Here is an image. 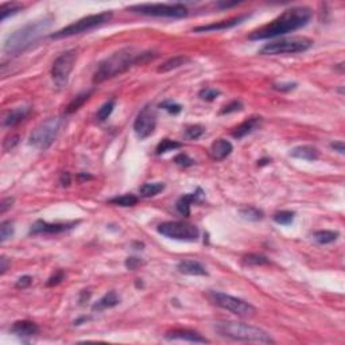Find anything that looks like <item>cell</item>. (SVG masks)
<instances>
[{
	"label": "cell",
	"instance_id": "28",
	"mask_svg": "<svg viewBox=\"0 0 345 345\" xmlns=\"http://www.w3.org/2000/svg\"><path fill=\"white\" fill-rule=\"evenodd\" d=\"M239 213L242 216L244 220L248 221H259L263 219V212L255 206H244L242 209L239 210Z\"/></svg>",
	"mask_w": 345,
	"mask_h": 345
},
{
	"label": "cell",
	"instance_id": "24",
	"mask_svg": "<svg viewBox=\"0 0 345 345\" xmlns=\"http://www.w3.org/2000/svg\"><path fill=\"white\" fill-rule=\"evenodd\" d=\"M190 61L189 57L185 55H177V57H172V58L167 59L163 64L158 68V73H167V72H172L174 69H178L183 65H186Z\"/></svg>",
	"mask_w": 345,
	"mask_h": 345
},
{
	"label": "cell",
	"instance_id": "43",
	"mask_svg": "<svg viewBox=\"0 0 345 345\" xmlns=\"http://www.w3.org/2000/svg\"><path fill=\"white\" fill-rule=\"evenodd\" d=\"M124 264H125V267H127L128 270H136L138 267H140L142 264H145V262L139 258H134V256H131V258L125 259V263Z\"/></svg>",
	"mask_w": 345,
	"mask_h": 345
},
{
	"label": "cell",
	"instance_id": "48",
	"mask_svg": "<svg viewBox=\"0 0 345 345\" xmlns=\"http://www.w3.org/2000/svg\"><path fill=\"white\" fill-rule=\"evenodd\" d=\"M70 182H72V177H70V174L68 172H65L61 174V177H59V183L62 185V186H69Z\"/></svg>",
	"mask_w": 345,
	"mask_h": 345
},
{
	"label": "cell",
	"instance_id": "27",
	"mask_svg": "<svg viewBox=\"0 0 345 345\" xmlns=\"http://www.w3.org/2000/svg\"><path fill=\"white\" fill-rule=\"evenodd\" d=\"M92 92L93 91L84 92V93H81L78 96H75L74 99L69 102V105L66 107V113H73L75 112V111H78V109L85 104V101H88V99L91 97Z\"/></svg>",
	"mask_w": 345,
	"mask_h": 345
},
{
	"label": "cell",
	"instance_id": "37",
	"mask_svg": "<svg viewBox=\"0 0 345 345\" xmlns=\"http://www.w3.org/2000/svg\"><path fill=\"white\" fill-rule=\"evenodd\" d=\"M205 132V128L202 127V125H198V124H196V125H189L188 128L185 129V135L188 136L189 139H198V138H201L202 135H204Z\"/></svg>",
	"mask_w": 345,
	"mask_h": 345
},
{
	"label": "cell",
	"instance_id": "8",
	"mask_svg": "<svg viewBox=\"0 0 345 345\" xmlns=\"http://www.w3.org/2000/svg\"><path fill=\"white\" fill-rule=\"evenodd\" d=\"M129 11L138 12L142 15L158 16V18H172L181 19L188 16L189 11L181 3H146V4H135L128 7Z\"/></svg>",
	"mask_w": 345,
	"mask_h": 345
},
{
	"label": "cell",
	"instance_id": "26",
	"mask_svg": "<svg viewBox=\"0 0 345 345\" xmlns=\"http://www.w3.org/2000/svg\"><path fill=\"white\" fill-rule=\"evenodd\" d=\"M339 237V232L337 231H329V229H322V231L314 232L313 239L314 242H317L318 244H330L337 240Z\"/></svg>",
	"mask_w": 345,
	"mask_h": 345
},
{
	"label": "cell",
	"instance_id": "7",
	"mask_svg": "<svg viewBox=\"0 0 345 345\" xmlns=\"http://www.w3.org/2000/svg\"><path fill=\"white\" fill-rule=\"evenodd\" d=\"M313 46V41L306 37L280 38L269 42L260 49L259 53L263 55H279V54L303 53Z\"/></svg>",
	"mask_w": 345,
	"mask_h": 345
},
{
	"label": "cell",
	"instance_id": "3",
	"mask_svg": "<svg viewBox=\"0 0 345 345\" xmlns=\"http://www.w3.org/2000/svg\"><path fill=\"white\" fill-rule=\"evenodd\" d=\"M54 16L46 15L41 18L39 21L30 22L26 26L18 28L16 31L10 34L5 39L3 51L8 55H18V54L26 51L27 49L35 43L48 31L50 26L53 25Z\"/></svg>",
	"mask_w": 345,
	"mask_h": 345
},
{
	"label": "cell",
	"instance_id": "14",
	"mask_svg": "<svg viewBox=\"0 0 345 345\" xmlns=\"http://www.w3.org/2000/svg\"><path fill=\"white\" fill-rule=\"evenodd\" d=\"M202 198H204V192L198 188L194 193L183 194L182 197H179L175 208H177V210L179 212V215L188 217V216H190V208H192V205L202 202Z\"/></svg>",
	"mask_w": 345,
	"mask_h": 345
},
{
	"label": "cell",
	"instance_id": "49",
	"mask_svg": "<svg viewBox=\"0 0 345 345\" xmlns=\"http://www.w3.org/2000/svg\"><path fill=\"white\" fill-rule=\"evenodd\" d=\"M8 266H10V260L5 256H1L0 258V274H4L5 271L8 270Z\"/></svg>",
	"mask_w": 345,
	"mask_h": 345
},
{
	"label": "cell",
	"instance_id": "4",
	"mask_svg": "<svg viewBox=\"0 0 345 345\" xmlns=\"http://www.w3.org/2000/svg\"><path fill=\"white\" fill-rule=\"evenodd\" d=\"M215 329L220 336L235 340V341L274 344V340L271 339V336L267 332H264L263 329L252 326V325H247V323L222 321V322L216 323Z\"/></svg>",
	"mask_w": 345,
	"mask_h": 345
},
{
	"label": "cell",
	"instance_id": "9",
	"mask_svg": "<svg viewBox=\"0 0 345 345\" xmlns=\"http://www.w3.org/2000/svg\"><path fill=\"white\" fill-rule=\"evenodd\" d=\"M208 298L219 307L225 309L239 317H249L256 313V309L251 303L243 301L240 298H236V296L225 294V293H221V291H209Z\"/></svg>",
	"mask_w": 345,
	"mask_h": 345
},
{
	"label": "cell",
	"instance_id": "36",
	"mask_svg": "<svg viewBox=\"0 0 345 345\" xmlns=\"http://www.w3.org/2000/svg\"><path fill=\"white\" fill-rule=\"evenodd\" d=\"M198 96L201 100H205V101H213L220 96V91H217L215 88H204L199 91Z\"/></svg>",
	"mask_w": 345,
	"mask_h": 345
},
{
	"label": "cell",
	"instance_id": "12",
	"mask_svg": "<svg viewBox=\"0 0 345 345\" xmlns=\"http://www.w3.org/2000/svg\"><path fill=\"white\" fill-rule=\"evenodd\" d=\"M156 128V113L151 105H146L140 109L134 122V131L140 140L147 139L154 134Z\"/></svg>",
	"mask_w": 345,
	"mask_h": 345
},
{
	"label": "cell",
	"instance_id": "25",
	"mask_svg": "<svg viewBox=\"0 0 345 345\" xmlns=\"http://www.w3.org/2000/svg\"><path fill=\"white\" fill-rule=\"evenodd\" d=\"M163 189H165L163 182H148L140 186L139 193L142 197H154L156 194L163 192Z\"/></svg>",
	"mask_w": 345,
	"mask_h": 345
},
{
	"label": "cell",
	"instance_id": "44",
	"mask_svg": "<svg viewBox=\"0 0 345 345\" xmlns=\"http://www.w3.org/2000/svg\"><path fill=\"white\" fill-rule=\"evenodd\" d=\"M32 283V276H30V275H23V276H21L19 279L16 280L15 283V287L16 289H27L28 286Z\"/></svg>",
	"mask_w": 345,
	"mask_h": 345
},
{
	"label": "cell",
	"instance_id": "22",
	"mask_svg": "<svg viewBox=\"0 0 345 345\" xmlns=\"http://www.w3.org/2000/svg\"><path fill=\"white\" fill-rule=\"evenodd\" d=\"M119 303H120V296H118V293L116 291H108L107 294H104L99 301L92 305V312H102L105 309L118 306Z\"/></svg>",
	"mask_w": 345,
	"mask_h": 345
},
{
	"label": "cell",
	"instance_id": "11",
	"mask_svg": "<svg viewBox=\"0 0 345 345\" xmlns=\"http://www.w3.org/2000/svg\"><path fill=\"white\" fill-rule=\"evenodd\" d=\"M77 59V50H68L55 58L51 66V77L58 88H65L68 85L69 75L74 68Z\"/></svg>",
	"mask_w": 345,
	"mask_h": 345
},
{
	"label": "cell",
	"instance_id": "10",
	"mask_svg": "<svg viewBox=\"0 0 345 345\" xmlns=\"http://www.w3.org/2000/svg\"><path fill=\"white\" fill-rule=\"evenodd\" d=\"M158 232L162 236L181 242H196L199 237L198 228L183 221H166L158 225Z\"/></svg>",
	"mask_w": 345,
	"mask_h": 345
},
{
	"label": "cell",
	"instance_id": "45",
	"mask_svg": "<svg viewBox=\"0 0 345 345\" xmlns=\"http://www.w3.org/2000/svg\"><path fill=\"white\" fill-rule=\"evenodd\" d=\"M296 82H280V84H274V89L280 92H289L296 89Z\"/></svg>",
	"mask_w": 345,
	"mask_h": 345
},
{
	"label": "cell",
	"instance_id": "1",
	"mask_svg": "<svg viewBox=\"0 0 345 345\" xmlns=\"http://www.w3.org/2000/svg\"><path fill=\"white\" fill-rule=\"evenodd\" d=\"M312 19V10L307 7H293L282 12L278 18L271 21L269 25H264L260 28L249 34L251 41H262L271 38L280 37L289 32L296 31L305 27Z\"/></svg>",
	"mask_w": 345,
	"mask_h": 345
},
{
	"label": "cell",
	"instance_id": "18",
	"mask_svg": "<svg viewBox=\"0 0 345 345\" xmlns=\"http://www.w3.org/2000/svg\"><path fill=\"white\" fill-rule=\"evenodd\" d=\"M262 122H263V119L260 118V116H252V118L247 119L243 123L239 124L236 128H233L232 136L235 139H242L244 136L252 134L253 131H256L262 125Z\"/></svg>",
	"mask_w": 345,
	"mask_h": 345
},
{
	"label": "cell",
	"instance_id": "31",
	"mask_svg": "<svg viewBox=\"0 0 345 345\" xmlns=\"http://www.w3.org/2000/svg\"><path fill=\"white\" fill-rule=\"evenodd\" d=\"M181 147H182V145L179 142H175V140L172 139H163L159 145L156 146L155 152L156 155H162V154H166L169 151L177 150V148H181Z\"/></svg>",
	"mask_w": 345,
	"mask_h": 345
},
{
	"label": "cell",
	"instance_id": "16",
	"mask_svg": "<svg viewBox=\"0 0 345 345\" xmlns=\"http://www.w3.org/2000/svg\"><path fill=\"white\" fill-rule=\"evenodd\" d=\"M247 18H249L248 14H244V15H239L232 18V19H228V21H221L217 22V23H212V25H206V26H198L194 28V32H208V31H220V30H228V28H232V27L237 26L240 25L243 22L246 21Z\"/></svg>",
	"mask_w": 345,
	"mask_h": 345
},
{
	"label": "cell",
	"instance_id": "34",
	"mask_svg": "<svg viewBox=\"0 0 345 345\" xmlns=\"http://www.w3.org/2000/svg\"><path fill=\"white\" fill-rule=\"evenodd\" d=\"M243 262L247 266H266L270 263L269 259L259 253H248L243 258Z\"/></svg>",
	"mask_w": 345,
	"mask_h": 345
},
{
	"label": "cell",
	"instance_id": "23",
	"mask_svg": "<svg viewBox=\"0 0 345 345\" xmlns=\"http://www.w3.org/2000/svg\"><path fill=\"white\" fill-rule=\"evenodd\" d=\"M30 113H31V107H18L5 115L3 124L5 127H15L22 123Z\"/></svg>",
	"mask_w": 345,
	"mask_h": 345
},
{
	"label": "cell",
	"instance_id": "46",
	"mask_svg": "<svg viewBox=\"0 0 345 345\" xmlns=\"http://www.w3.org/2000/svg\"><path fill=\"white\" fill-rule=\"evenodd\" d=\"M12 204H14V198H12V197H8V198L3 199V201H1V204H0V213H1V215H4L7 210L10 209V208H12Z\"/></svg>",
	"mask_w": 345,
	"mask_h": 345
},
{
	"label": "cell",
	"instance_id": "5",
	"mask_svg": "<svg viewBox=\"0 0 345 345\" xmlns=\"http://www.w3.org/2000/svg\"><path fill=\"white\" fill-rule=\"evenodd\" d=\"M62 125H64V119L61 116L49 118L32 129V132L28 136V145L38 150H46L57 139Z\"/></svg>",
	"mask_w": 345,
	"mask_h": 345
},
{
	"label": "cell",
	"instance_id": "38",
	"mask_svg": "<svg viewBox=\"0 0 345 345\" xmlns=\"http://www.w3.org/2000/svg\"><path fill=\"white\" fill-rule=\"evenodd\" d=\"M159 107H161L162 109L167 111L169 113H172V115H178V113L182 111V105H181V104H178V102L172 101V100H166V101H163Z\"/></svg>",
	"mask_w": 345,
	"mask_h": 345
},
{
	"label": "cell",
	"instance_id": "21",
	"mask_svg": "<svg viewBox=\"0 0 345 345\" xmlns=\"http://www.w3.org/2000/svg\"><path fill=\"white\" fill-rule=\"evenodd\" d=\"M290 155L293 158H296V159H302V161L314 162L320 158V151L316 147L309 145L296 146L290 151Z\"/></svg>",
	"mask_w": 345,
	"mask_h": 345
},
{
	"label": "cell",
	"instance_id": "30",
	"mask_svg": "<svg viewBox=\"0 0 345 345\" xmlns=\"http://www.w3.org/2000/svg\"><path fill=\"white\" fill-rule=\"evenodd\" d=\"M115 105H116L115 99H111V100H108V101L104 102L101 107L99 108V111H97L96 113L97 122H105V120L111 116V113L113 112Z\"/></svg>",
	"mask_w": 345,
	"mask_h": 345
},
{
	"label": "cell",
	"instance_id": "35",
	"mask_svg": "<svg viewBox=\"0 0 345 345\" xmlns=\"http://www.w3.org/2000/svg\"><path fill=\"white\" fill-rule=\"evenodd\" d=\"M14 221L5 220L0 224V242H5L7 239H10L14 235Z\"/></svg>",
	"mask_w": 345,
	"mask_h": 345
},
{
	"label": "cell",
	"instance_id": "2",
	"mask_svg": "<svg viewBox=\"0 0 345 345\" xmlns=\"http://www.w3.org/2000/svg\"><path fill=\"white\" fill-rule=\"evenodd\" d=\"M156 54L151 51H136L132 48H125L119 50L116 53L111 54L109 57L101 61L97 66L96 72L93 74V82L101 84L104 81L113 78L116 75L127 72L129 68L135 65H142L155 58Z\"/></svg>",
	"mask_w": 345,
	"mask_h": 345
},
{
	"label": "cell",
	"instance_id": "47",
	"mask_svg": "<svg viewBox=\"0 0 345 345\" xmlns=\"http://www.w3.org/2000/svg\"><path fill=\"white\" fill-rule=\"evenodd\" d=\"M330 147H332L334 151H337L339 154H341V155L345 152L344 142H341V140H340V142H333V143H330Z\"/></svg>",
	"mask_w": 345,
	"mask_h": 345
},
{
	"label": "cell",
	"instance_id": "6",
	"mask_svg": "<svg viewBox=\"0 0 345 345\" xmlns=\"http://www.w3.org/2000/svg\"><path fill=\"white\" fill-rule=\"evenodd\" d=\"M111 19H112V12L111 11H104V12H100V14L84 16V18H81L78 21L68 25L64 28H61L58 31L53 32L50 35V38H53V39H62V38L73 37V35H77V34H81V32L89 31V30H93L96 27L102 26V25H105Z\"/></svg>",
	"mask_w": 345,
	"mask_h": 345
},
{
	"label": "cell",
	"instance_id": "20",
	"mask_svg": "<svg viewBox=\"0 0 345 345\" xmlns=\"http://www.w3.org/2000/svg\"><path fill=\"white\" fill-rule=\"evenodd\" d=\"M232 151H233V146H232L231 142H228L226 139H217L210 146L209 154L212 156V159L222 161L231 154Z\"/></svg>",
	"mask_w": 345,
	"mask_h": 345
},
{
	"label": "cell",
	"instance_id": "39",
	"mask_svg": "<svg viewBox=\"0 0 345 345\" xmlns=\"http://www.w3.org/2000/svg\"><path fill=\"white\" fill-rule=\"evenodd\" d=\"M174 163L181 167H190V166H193L196 162H194V159H192L189 155L181 152V154H178L177 156H174Z\"/></svg>",
	"mask_w": 345,
	"mask_h": 345
},
{
	"label": "cell",
	"instance_id": "19",
	"mask_svg": "<svg viewBox=\"0 0 345 345\" xmlns=\"http://www.w3.org/2000/svg\"><path fill=\"white\" fill-rule=\"evenodd\" d=\"M177 270L181 274L192 275V276H205V275H208V271L205 270L204 266L197 260H193V259H186V260L179 262L177 264Z\"/></svg>",
	"mask_w": 345,
	"mask_h": 345
},
{
	"label": "cell",
	"instance_id": "29",
	"mask_svg": "<svg viewBox=\"0 0 345 345\" xmlns=\"http://www.w3.org/2000/svg\"><path fill=\"white\" fill-rule=\"evenodd\" d=\"M109 204L118 205V206H134L138 204V197L134 194H123V196H118V197H113L108 201Z\"/></svg>",
	"mask_w": 345,
	"mask_h": 345
},
{
	"label": "cell",
	"instance_id": "51",
	"mask_svg": "<svg viewBox=\"0 0 345 345\" xmlns=\"http://www.w3.org/2000/svg\"><path fill=\"white\" fill-rule=\"evenodd\" d=\"M270 159H262V161H259V165L262 166V165H266V163H269Z\"/></svg>",
	"mask_w": 345,
	"mask_h": 345
},
{
	"label": "cell",
	"instance_id": "41",
	"mask_svg": "<svg viewBox=\"0 0 345 345\" xmlns=\"http://www.w3.org/2000/svg\"><path fill=\"white\" fill-rule=\"evenodd\" d=\"M243 109V104L240 101H232L229 104H226L225 107H222L220 111V115H228V113L239 112Z\"/></svg>",
	"mask_w": 345,
	"mask_h": 345
},
{
	"label": "cell",
	"instance_id": "17",
	"mask_svg": "<svg viewBox=\"0 0 345 345\" xmlns=\"http://www.w3.org/2000/svg\"><path fill=\"white\" fill-rule=\"evenodd\" d=\"M11 333L15 334L18 337H21L22 340L30 339L32 336H35L39 332V328L35 322L28 321V320H22V321H16L14 325L11 326Z\"/></svg>",
	"mask_w": 345,
	"mask_h": 345
},
{
	"label": "cell",
	"instance_id": "13",
	"mask_svg": "<svg viewBox=\"0 0 345 345\" xmlns=\"http://www.w3.org/2000/svg\"><path fill=\"white\" fill-rule=\"evenodd\" d=\"M80 221H70V222H48V221L37 220L31 225L30 233L31 235H39V233H61V232H66L74 228Z\"/></svg>",
	"mask_w": 345,
	"mask_h": 345
},
{
	"label": "cell",
	"instance_id": "32",
	"mask_svg": "<svg viewBox=\"0 0 345 345\" xmlns=\"http://www.w3.org/2000/svg\"><path fill=\"white\" fill-rule=\"evenodd\" d=\"M23 10V5L19 3H3L0 7V12H1V21H5L8 16H12L21 12Z\"/></svg>",
	"mask_w": 345,
	"mask_h": 345
},
{
	"label": "cell",
	"instance_id": "40",
	"mask_svg": "<svg viewBox=\"0 0 345 345\" xmlns=\"http://www.w3.org/2000/svg\"><path fill=\"white\" fill-rule=\"evenodd\" d=\"M19 135H8L4 140H3V150L7 152V151H11L15 146H18L19 143Z\"/></svg>",
	"mask_w": 345,
	"mask_h": 345
},
{
	"label": "cell",
	"instance_id": "42",
	"mask_svg": "<svg viewBox=\"0 0 345 345\" xmlns=\"http://www.w3.org/2000/svg\"><path fill=\"white\" fill-rule=\"evenodd\" d=\"M65 279V274H64V271H57L55 274L54 275H51L50 278H49V280L46 282V286L48 287H53V286H57V285H59L62 280Z\"/></svg>",
	"mask_w": 345,
	"mask_h": 345
},
{
	"label": "cell",
	"instance_id": "33",
	"mask_svg": "<svg viewBox=\"0 0 345 345\" xmlns=\"http://www.w3.org/2000/svg\"><path fill=\"white\" fill-rule=\"evenodd\" d=\"M272 219L276 224L279 225H290L293 224V221L296 219V213L294 212H290V210H282V212H278L272 216Z\"/></svg>",
	"mask_w": 345,
	"mask_h": 345
},
{
	"label": "cell",
	"instance_id": "50",
	"mask_svg": "<svg viewBox=\"0 0 345 345\" xmlns=\"http://www.w3.org/2000/svg\"><path fill=\"white\" fill-rule=\"evenodd\" d=\"M88 320H89V317L78 318V320H75L74 321V325H81V322H85V321H88Z\"/></svg>",
	"mask_w": 345,
	"mask_h": 345
},
{
	"label": "cell",
	"instance_id": "15",
	"mask_svg": "<svg viewBox=\"0 0 345 345\" xmlns=\"http://www.w3.org/2000/svg\"><path fill=\"white\" fill-rule=\"evenodd\" d=\"M165 337L167 340H182V341H189V343H196V344H205L209 343V340L205 339L204 336H201L194 330L189 329H172L169 330Z\"/></svg>",
	"mask_w": 345,
	"mask_h": 345
}]
</instances>
